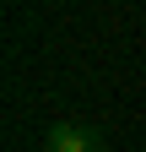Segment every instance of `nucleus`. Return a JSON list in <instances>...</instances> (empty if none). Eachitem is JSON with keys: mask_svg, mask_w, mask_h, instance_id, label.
<instances>
[{"mask_svg": "<svg viewBox=\"0 0 146 152\" xmlns=\"http://www.w3.org/2000/svg\"><path fill=\"white\" fill-rule=\"evenodd\" d=\"M43 152H103L92 125H49L43 130Z\"/></svg>", "mask_w": 146, "mask_h": 152, "instance_id": "obj_1", "label": "nucleus"}]
</instances>
